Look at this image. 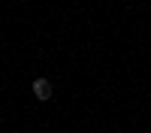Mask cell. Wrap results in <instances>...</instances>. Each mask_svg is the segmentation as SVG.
<instances>
[{"mask_svg":"<svg viewBox=\"0 0 151 133\" xmlns=\"http://www.w3.org/2000/svg\"><path fill=\"white\" fill-rule=\"evenodd\" d=\"M30 88H33L36 100H48V97H52V82H48V79H33Z\"/></svg>","mask_w":151,"mask_h":133,"instance_id":"1","label":"cell"}]
</instances>
